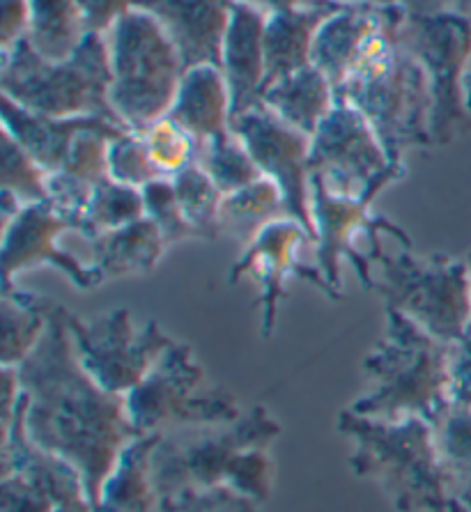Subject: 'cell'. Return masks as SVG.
Instances as JSON below:
<instances>
[{
	"instance_id": "cell-31",
	"label": "cell",
	"mask_w": 471,
	"mask_h": 512,
	"mask_svg": "<svg viewBox=\"0 0 471 512\" xmlns=\"http://www.w3.org/2000/svg\"><path fill=\"white\" fill-rule=\"evenodd\" d=\"M171 180L177 200H180L184 209V216H187L191 228L198 232V237L205 239V242L219 239V214L223 203V193L219 186L210 180V175L198 164L182 170V173H177Z\"/></svg>"
},
{
	"instance_id": "cell-32",
	"label": "cell",
	"mask_w": 471,
	"mask_h": 512,
	"mask_svg": "<svg viewBox=\"0 0 471 512\" xmlns=\"http://www.w3.org/2000/svg\"><path fill=\"white\" fill-rule=\"evenodd\" d=\"M435 432L453 496H471V409L451 407Z\"/></svg>"
},
{
	"instance_id": "cell-24",
	"label": "cell",
	"mask_w": 471,
	"mask_h": 512,
	"mask_svg": "<svg viewBox=\"0 0 471 512\" xmlns=\"http://www.w3.org/2000/svg\"><path fill=\"white\" fill-rule=\"evenodd\" d=\"M336 102L334 85L315 65L267 85L260 99V104L267 106L276 118L308 138L315 136L320 124L334 111Z\"/></svg>"
},
{
	"instance_id": "cell-30",
	"label": "cell",
	"mask_w": 471,
	"mask_h": 512,
	"mask_svg": "<svg viewBox=\"0 0 471 512\" xmlns=\"http://www.w3.org/2000/svg\"><path fill=\"white\" fill-rule=\"evenodd\" d=\"M198 166L210 175V180L219 186L223 196L262 180V173L256 161H253L251 152L235 136L233 129L228 134L214 138V141L200 145Z\"/></svg>"
},
{
	"instance_id": "cell-47",
	"label": "cell",
	"mask_w": 471,
	"mask_h": 512,
	"mask_svg": "<svg viewBox=\"0 0 471 512\" xmlns=\"http://www.w3.org/2000/svg\"><path fill=\"white\" fill-rule=\"evenodd\" d=\"M465 260H467V265H469V271H471V251H469V255H467V258H465Z\"/></svg>"
},
{
	"instance_id": "cell-9",
	"label": "cell",
	"mask_w": 471,
	"mask_h": 512,
	"mask_svg": "<svg viewBox=\"0 0 471 512\" xmlns=\"http://www.w3.org/2000/svg\"><path fill=\"white\" fill-rule=\"evenodd\" d=\"M125 405L138 437L228 423L242 416L235 395L207 384L193 349L177 340L161 354L143 382L125 395Z\"/></svg>"
},
{
	"instance_id": "cell-40",
	"label": "cell",
	"mask_w": 471,
	"mask_h": 512,
	"mask_svg": "<svg viewBox=\"0 0 471 512\" xmlns=\"http://www.w3.org/2000/svg\"><path fill=\"white\" fill-rule=\"evenodd\" d=\"M76 5L95 35H108L115 23L134 10V0H76Z\"/></svg>"
},
{
	"instance_id": "cell-7",
	"label": "cell",
	"mask_w": 471,
	"mask_h": 512,
	"mask_svg": "<svg viewBox=\"0 0 471 512\" xmlns=\"http://www.w3.org/2000/svg\"><path fill=\"white\" fill-rule=\"evenodd\" d=\"M106 40L111 106L129 131L141 134L171 111L184 79L182 58L159 23L138 7L115 23Z\"/></svg>"
},
{
	"instance_id": "cell-42",
	"label": "cell",
	"mask_w": 471,
	"mask_h": 512,
	"mask_svg": "<svg viewBox=\"0 0 471 512\" xmlns=\"http://www.w3.org/2000/svg\"><path fill=\"white\" fill-rule=\"evenodd\" d=\"M322 3H334V5H375V7H400L403 0H299L301 5H322Z\"/></svg>"
},
{
	"instance_id": "cell-14",
	"label": "cell",
	"mask_w": 471,
	"mask_h": 512,
	"mask_svg": "<svg viewBox=\"0 0 471 512\" xmlns=\"http://www.w3.org/2000/svg\"><path fill=\"white\" fill-rule=\"evenodd\" d=\"M230 129L246 145L265 180L279 186L285 209L315 242L311 214V138L292 129L281 118L258 104L233 120Z\"/></svg>"
},
{
	"instance_id": "cell-35",
	"label": "cell",
	"mask_w": 471,
	"mask_h": 512,
	"mask_svg": "<svg viewBox=\"0 0 471 512\" xmlns=\"http://www.w3.org/2000/svg\"><path fill=\"white\" fill-rule=\"evenodd\" d=\"M46 182H49V173L7 131H3V182H0L3 191L12 193L26 207L44 203L49 196Z\"/></svg>"
},
{
	"instance_id": "cell-12",
	"label": "cell",
	"mask_w": 471,
	"mask_h": 512,
	"mask_svg": "<svg viewBox=\"0 0 471 512\" xmlns=\"http://www.w3.org/2000/svg\"><path fill=\"white\" fill-rule=\"evenodd\" d=\"M311 177L343 198L380 196L405 177L403 161H391L370 122L350 102L338 99L311 138Z\"/></svg>"
},
{
	"instance_id": "cell-45",
	"label": "cell",
	"mask_w": 471,
	"mask_h": 512,
	"mask_svg": "<svg viewBox=\"0 0 471 512\" xmlns=\"http://www.w3.org/2000/svg\"><path fill=\"white\" fill-rule=\"evenodd\" d=\"M467 106L471 111V65H469V72H467Z\"/></svg>"
},
{
	"instance_id": "cell-19",
	"label": "cell",
	"mask_w": 471,
	"mask_h": 512,
	"mask_svg": "<svg viewBox=\"0 0 471 512\" xmlns=\"http://www.w3.org/2000/svg\"><path fill=\"white\" fill-rule=\"evenodd\" d=\"M265 26V12L235 0L221 56V72L226 76L233 102V120L256 108L265 92Z\"/></svg>"
},
{
	"instance_id": "cell-21",
	"label": "cell",
	"mask_w": 471,
	"mask_h": 512,
	"mask_svg": "<svg viewBox=\"0 0 471 512\" xmlns=\"http://www.w3.org/2000/svg\"><path fill=\"white\" fill-rule=\"evenodd\" d=\"M168 118L187 129L198 145L228 134L233 122V102L221 67L203 65L184 72Z\"/></svg>"
},
{
	"instance_id": "cell-8",
	"label": "cell",
	"mask_w": 471,
	"mask_h": 512,
	"mask_svg": "<svg viewBox=\"0 0 471 512\" xmlns=\"http://www.w3.org/2000/svg\"><path fill=\"white\" fill-rule=\"evenodd\" d=\"M375 267L380 269L375 292H380L384 306L398 310L430 336L453 345L471 329L467 260L439 253L416 258L412 248L391 255L384 248L375 258Z\"/></svg>"
},
{
	"instance_id": "cell-11",
	"label": "cell",
	"mask_w": 471,
	"mask_h": 512,
	"mask_svg": "<svg viewBox=\"0 0 471 512\" xmlns=\"http://www.w3.org/2000/svg\"><path fill=\"white\" fill-rule=\"evenodd\" d=\"M377 196L343 198L331 193L318 177H311V214L315 226V267L322 271L331 290L341 294V265L347 260L357 271L364 290L375 292V258L384 251L380 232L412 248V239L396 223L373 212Z\"/></svg>"
},
{
	"instance_id": "cell-1",
	"label": "cell",
	"mask_w": 471,
	"mask_h": 512,
	"mask_svg": "<svg viewBox=\"0 0 471 512\" xmlns=\"http://www.w3.org/2000/svg\"><path fill=\"white\" fill-rule=\"evenodd\" d=\"M67 315L58 304L40 345L14 368L26 393L23 421L30 441L81 473L95 510L122 451L138 434L129 423L125 395L106 391L83 368Z\"/></svg>"
},
{
	"instance_id": "cell-38",
	"label": "cell",
	"mask_w": 471,
	"mask_h": 512,
	"mask_svg": "<svg viewBox=\"0 0 471 512\" xmlns=\"http://www.w3.org/2000/svg\"><path fill=\"white\" fill-rule=\"evenodd\" d=\"M449 384L451 405L460 409H471V329L458 343L451 345Z\"/></svg>"
},
{
	"instance_id": "cell-17",
	"label": "cell",
	"mask_w": 471,
	"mask_h": 512,
	"mask_svg": "<svg viewBox=\"0 0 471 512\" xmlns=\"http://www.w3.org/2000/svg\"><path fill=\"white\" fill-rule=\"evenodd\" d=\"M233 3L235 0H134V7L159 23L180 53L184 72H189L203 65L221 67Z\"/></svg>"
},
{
	"instance_id": "cell-43",
	"label": "cell",
	"mask_w": 471,
	"mask_h": 512,
	"mask_svg": "<svg viewBox=\"0 0 471 512\" xmlns=\"http://www.w3.org/2000/svg\"><path fill=\"white\" fill-rule=\"evenodd\" d=\"M239 3H249L253 7H258L265 14H274V12H283V10H292V7H299V0H239Z\"/></svg>"
},
{
	"instance_id": "cell-18",
	"label": "cell",
	"mask_w": 471,
	"mask_h": 512,
	"mask_svg": "<svg viewBox=\"0 0 471 512\" xmlns=\"http://www.w3.org/2000/svg\"><path fill=\"white\" fill-rule=\"evenodd\" d=\"M403 12V7L345 5L322 23L313 46V65L327 76L338 92L350 79L382 30Z\"/></svg>"
},
{
	"instance_id": "cell-26",
	"label": "cell",
	"mask_w": 471,
	"mask_h": 512,
	"mask_svg": "<svg viewBox=\"0 0 471 512\" xmlns=\"http://www.w3.org/2000/svg\"><path fill=\"white\" fill-rule=\"evenodd\" d=\"M30 26L26 42L37 56L65 62L88 40L90 28L76 0H28Z\"/></svg>"
},
{
	"instance_id": "cell-10",
	"label": "cell",
	"mask_w": 471,
	"mask_h": 512,
	"mask_svg": "<svg viewBox=\"0 0 471 512\" xmlns=\"http://www.w3.org/2000/svg\"><path fill=\"white\" fill-rule=\"evenodd\" d=\"M398 37L428 74L432 95V147L449 145L471 131V111L467 106L471 17L405 12Z\"/></svg>"
},
{
	"instance_id": "cell-22",
	"label": "cell",
	"mask_w": 471,
	"mask_h": 512,
	"mask_svg": "<svg viewBox=\"0 0 471 512\" xmlns=\"http://www.w3.org/2000/svg\"><path fill=\"white\" fill-rule=\"evenodd\" d=\"M92 262L102 283L127 276H145L159 267L166 255L161 232L150 219H138L129 226L104 232L90 239Z\"/></svg>"
},
{
	"instance_id": "cell-37",
	"label": "cell",
	"mask_w": 471,
	"mask_h": 512,
	"mask_svg": "<svg viewBox=\"0 0 471 512\" xmlns=\"http://www.w3.org/2000/svg\"><path fill=\"white\" fill-rule=\"evenodd\" d=\"M258 506L230 487H184L161 496V512H258Z\"/></svg>"
},
{
	"instance_id": "cell-34",
	"label": "cell",
	"mask_w": 471,
	"mask_h": 512,
	"mask_svg": "<svg viewBox=\"0 0 471 512\" xmlns=\"http://www.w3.org/2000/svg\"><path fill=\"white\" fill-rule=\"evenodd\" d=\"M143 191L145 219H150L157 230L161 232L166 248H173L189 239H200L198 232L191 228V223L184 216V209L177 200L175 186L171 177H161L154 180Z\"/></svg>"
},
{
	"instance_id": "cell-6",
	"label": "cell",
	"mask_w": 471,
	"mask_h": 512,
	"mask_svg": "<svg viewBox=\"0 0 471 512\" xmlns=\"http://www.w3.org/2000/svg\"><path fill=\"white\" fill-rule=\"evenodd\" d=\"M0 90L21 108L46 118H102L125 127L111 106V53L106 35L90 33L81 49L65 62L40 58L23 40L12 51L0 53Z\"/></svg>"
},
{
	"instance_id": "cell-33",
	"label": "cell",
	"mask_w": 471,
	"mask_h": 512,
	"mask_svg": "<svg viewBox=\"0 0 471 512\" xmlns=\"http://www.w3.org/2000/svg\"><path fill=\"white\" fill-rule=\"evenodd\" d=\"M141 138L161 177H175L189 166L198 164V141L168 115L145 127Z\"/></svg>"
},
{
	"instance_id": "cell-29",
	"label": "cell",
	"mask_w": 471,
	"mask_h": 512,
	"mask_svg": "<svg viewBox=\"0 0 471 512\" xmlns=\"http://www.w3.org/2000/svg\"><path fill=\"white\" fill-rule=\"evenodd\" d=\"M143 216V191L113 182L108 177V180L99 182L92 189L90 205L86 209V216H83L81 237L90 242V239L104 235V232L129 226V223L143 219Z\"/></svg>"
},
{
	"instance_id": "cell-5",
	"label": "cell",
	"mask_w": 471,
	"mask_h": 512,
	"mask_svg": "<svg viewBox=\"0 0 471 512\" xmlns=\"http://www.w3.org/2000/svg\"><path fill=\"white\" fill-rule=\"evenodd\" d=\"M405 10L382 30L336 92L370 122L391 161L412 147H432V95L426 69L398 37Z\"/></svg>"
},
{
	"instance_id": "cell-3",
	"label": "cell",
	"mask_w": 471,
	"mask_h": 512,
	"mask_svg": "<svg viewBox=\"0 0 471 512\" xmlns=\"http://www.w3.org/2000/svg\"><path fill=\"white\" fill-rule=\"evenodd\" d=\"M384 313V336L364 359V372L373 382V391L361 395L347 409L380 421L423 418L437 428L453 407L451 345L430 336L398 310L384 306Z\"/></svg>"
},
{
	"instance_id": "cell-27",
	"label": "cell",
	"mask_w": 471,
	"mask_h": 512,
	"mask_svg": "<svg viewBox=\"0 0 471 512\" xmlns=\"http://www.w3.org/2000/svg\"><path fill=\"white\" fill-rule=\"evenodd\" d=\"M56 306V301L42 294L23 292L17 285H3V366H19L40 345Z\"/></svg>"
},
{
	"instance_id": "cell-41",
	"label": "cell",
	"mask_w": 471,
	"mask_h": 512,
	"mask_svg": "<svg viewBox=\"0 0 471 512\" xmlns=\"http://www.w3.org/2000/svg\"><path fill=\"white\" fill-rule=\"evenodd\" d=\"M409 14H467L471 17V0H403Z\"/></svg>"
},
{
	"instance_id": "cell-4",
	"label": "cell",
	"mask_w": 471,
	"mask_h": 512,
	"mask_svg": "<svg viewBox=\"0 0 471 512\" xmlns=\"http://www.w3.org/2000/svg\"><path fill=\"white\" fill-rule=\"evenodd\" d=\"M336 428L354 444L350 469L359 478H373L398 512H444L449 506V473L428 421H380L345 409Z\"/></svg>"
},
{
	"instance_id": "cell-36",
	"label": "cell",
	"mask_w": 471,
	"mask_h": 512,
	"mask_svg": "<svg viewBox=\"0 0 471 512\" xmlns=\"http://www.w3.org/2000/svg\"><path fill=\"white\" fill-rule=\"evenodd\" d=\"M108 177L134 189H145L150 182L161 180V173L154 168L141 134L127 131L113 138L111 150H108Z\"/></svg>"
},
{
	"instance_id": "cell-28",
	"label": "cell",
	"mask_w": 471,
	"mask_h": 512,
	"mask_svg": "<svg viewBox=\"0 0 471 512\" xmlns=\"http://www.w3.org/2000/svg\"><path fill=\"white\" fill-rule=\"evenodd\" d=\"M281 219H290V216L279 186L262 177L244 189L223 196L219 228L221 237H230L237 244L249 246L262 230Z\"/></svg>"
},
{
	"instance_id": "cell-2",
	"label": "cell",
	"mask_w": 471,
	"mask_h": 512,
	"mask_svg": "<svg viewBox=\"0 0 471 512\" xmlns=\"http://www.w3.org/2000/svg\"><path fill=\"white\" fill-rule=\"evenodd\" d=\"M279 434V421L262 405L228 423L159 434L152 451V476L159 496L184 487H230L265 503L274 483L269 448Z\"/></svg>"
},
{
	"instance_id": "cell-13",
	"label": "cell",
	"mask_w": 471,
	"mask_h": 512,
	"mask_svg": "<svg viewBox=\"0 0 471 512\" xmlns=\"http://www.w3.org/2000/svg\"><path fill=\"white\" fill-rule=\"evenodd\" d=\"M67 324L83 368L115 395L136 389L161 354L175 343L157 320L136 327L127 308L111 310L95 320H81L69 313Z\"/></svg>"
},
{
	"instance_id": "cell-15",
	"label": "cell",
	"mask_w": 471,
	"mask_h": 512,
	"mask_svg": "<svg viewBox=\"0 0 471 512\" xmlns=\"http://www.w3.org/2000/svg\"><path fill=\"white\" fill-rule=\"evenodd\" d=\"M306 244H313L308 232L292 219H281L267 226L249 246H244L239 260L230 269V283L251 274L260 283V331L269 338L276 329L279 306L288 294L290 278H299L318 287L329 299H338L322 271L301 260Z\"/></svg>"
},
{
	"instance_id": "cell-39",
	"label": "cell",
	"mask_w": 471,
	"mask_h": 512,
	"mask_svg": "<svg viewBox=\"0 0 471 512\" xmlns=\"http://www.w3.org/2000/svg\"><path fill=\"white\" fill-rule=\"evenodd\" d=\"M28 0H0V53L12 51L28 37Z\"/></svg>"
},
{
	"instance_id": "cell-44",
	"label": "cell",
	"mask_w": 471,
	"mask_h": 512,
	"mask_svg": "<svg viewBox=\"0 0 471 512\" xmlns=\"http://www.w3.org/2000/svg\"><path fill=\"white\" fill-rule=\"evenodd\" d=\"M444 512H471L465 503H462L458 496H453V499L449 501V506H446V510Z\"/></svg>"
},
{
	"instance_id": "cell-20",
	"label": "cell",
	"mask_w": 471,
	"mask_h": 512,
	"mask_svg": "<svg viewBox=\"0 0 471 512\" xmlns=\"http://www.w3.org/2000/svg\"><path fill=\"white\" fill-rule=\"evenodd\" d=\"M343 5H301L292 10L267 14L265 26V62L267 85L285 79L313 65V46L322 23Z\"/></svg>"
},
{
	"instance_id": "cell-46",
	"label": "cell",
	"mask_w": 471,
	"mask_h": 512,
	"mask_svg": "<svg viewBox=\"0 0 471 512\" xmlns=\"http://www.w3.org/2000/svg\"><path fill=\"white\" fill-rule=\"evenodd\" d=\"M458 499H460L462 503H465V506L471 510V496H458Z\"/></svg>"
},
{
	"instance_id": "cell-23",
	"label": "cell",
	"mask_w": 471,
	"mask_h": 512,
	"mask_svg": "<svg viewBox=\"0 0 471 512\" xmlns=\"http://www.w3.org/2000/svg\"><path fill=\"white\" fill-rule=\"evenodd\" d=\"M3 131H7L46 173H56L63 168L74 138L95 124L104 122L102 118H46V115L30 113L17 102L3 97Z\"/></svg>"
},
{
	"instance_id": "cell-16",
	"label": "cell",
	"mask_w": 471,
	"mask_h": 512,
	"mask_svg": "<svg viewBox=\"0 0 471 512\" xmlns=\"http://www.w3.org/2000/svg\"><path fill=\"white\" fill-rule=\"evenodd\" d=\"M65 232H76L74 223L46 200L21 207V212L3 226V285H14V278L40 267L58 269L79 290H95L102 285L95 267L60 246Z\"/></svg>"
},
{
	"instance_id": "cell-25",
	"label": "cell",
	"mask_w": 471,
	"mask_h": 512,
	"mask_svg": "<svg viewBox=\"0 0 471 512\" xmlns=\"http://www.w3.org/2000/svg\"><path fill=\"white\" fill-rule=\"evenodd\" d=\"M157 439L159 434L136 437L122 451L95 512H161V496L152 476V451Z\"/></svg>"
}]
</instances>
